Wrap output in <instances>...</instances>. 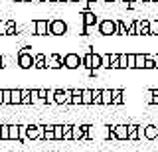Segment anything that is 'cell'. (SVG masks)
<instances>
[{
    "mask_svg": "<svg viewBox=\"0 0 158 152\" xmlns=\"http://www.w3.org/2000/svg\"><path fill=\"white\" fill-rule=\"evenodd\" d=\"M123 93L121 89H113V105H121V103H125V99H123Z\"/></svg>",
    "mask_w": 158,
    "mask_h": 152,
    "instance_id": "10",
    "label": "cell"
},
{
    "mask_svg": "<svg viewBox=\"0 0 158 152\" xmlns=\"http://www.w3.org/2000/svg\"><path fill=\"white\" fill-rule=\"evenodd\" d=\"M128 140H138V126L128 125Z\"/></svg>",
    "mask_w": 158,
    "mask_h": 152,
    "instance_id": "12",
    "label": "cell"
},
{
    "mask_svg": "<svg viewBox=\"0 0 158 152\" xmlns=\"http://www.w3.org/2000/svg\"><path fill=\"white\" fill-rule=\"evenodd\" d=\"M113 132H115L117 140H128V125H117L113 126Z\"/></svg>",
    "mask_w": 158,
    "mask_h": 152,
    "instance_id": "6",
    "label": "cell"
},
{
    "mask_svg": "<svg viewBox=\"0 0 158 152\" xmlns=\"http://www.w3.org/2000/svg\"><path fill=\"white\" fill-rule=\"evenodd\" d=\"M101 101H103V105H111V103H113V91L103 89V93H101Z\"/></svg>",
    "mask_w": 158,
    "mask_h": 152,
    "instance_id": "11",
    "label": "cell"
},
{
    "mask_svg": "<svg viewBox=\"0 0 158 152\" xmlns=\"http://www.w3.org/2000/svg\"><path fill=\"white\" fill-rule=\"evenodd\" d=\"M128 2H135V0H128Z\"/></svg>",
    "mask_w": 158,
    "mask_h": 152,
    "instance_id": "27",
    "label": "cell"
},
{
    "mask_svg": "<svg viewBox=\"0 0 158 152\" xmlns=\"http://www.w3.org/2000/svg\"><path fill=\"white\" fill-rule=\"evenodd\" d=\"M144 138L146 140H156L158 138V125H146L144 126Z\"/></svg>",
    "mask_w": 158,
    "mask_h": 152,
    "instance_id": "8",
    "label": "cell"
},
{
    "mask_svg": "<svg viewBox=\"0 0 158 152\" xmlns=\"http://www.w3.org/2000/svg\"><path fill=\"white\" fill-rule=\"evenodd\" d=\"M107 2H113V0H107Z\"/></svg>",
    "mask_w": 158,
    "mask_h": 152,
    "instance_id": "28",
    "label": "cell"
},
{
    "mask_svg": "<svg viewBox=\"0 0 158 152\" xmlns=\"http://www.w3.org/2000/svg\"><path fill=\"white\" fill-rule=\"evenodd\" d=\"M22 103H32V97H30V91H22Z\"/></svg>",
    "mask_w": 158,
    "mask_h": 152,
    "instance_id": "24",
    "label": "cell"
},
{
    "mask_svg": "<svg viewBox=\"0 0 158 152\" xmlns=\"http://www.w3.org/2000/svg\"><path fill=\"white\" fill-rule=\"evenodd\" d=\"M67 32V26L63 20H53L49 22V34H53V36H61V34Z\"/></svg>",
    "mask_w": 158,
    "mask_h": 152,
    "instance_id": "1",
    "label": "cell"
},
{
    "mask_svg": "<svg viewBox=\"0 0 158 152\" xmlns=\"http://www.w3.org/2000/svg\"><path fill=\"white\" fill-rule=\"evenodd\" d=\"M101 93H103L101 89H95V91H93V103H97V105H101V103H103L101 101Z\"/></svg>",
    "mask_w": 158,
    "mask_h": 152,
    "instance_id": "21",
    "label": "cell"
},
{
    "mask_svg": "<svg viewBox=\"0 0 158 152\" xmlns=\"http://www.w3.org/2000/svg\"><path fill=\"white\" fill-rule=\"evenodd\" d=\"M83 103L85 105H91L93 103V91L91 89H83Z\"/></svg>",
    "mask_w": 158,
    "mask_h": 152,
    "instance_id": "16",
    "label": "cell"
},
{
    "mask_svg": "<svg viewBox=\"0 0 158 152\" xmlns=\"http://www.w3.org/2000/svg\"><path fill=\"white\" fill-rule=\"evenodd\" d=\"M101 60H103V57L99 55V53H93V55H91V67H95V69L101 67Z\"/></svg>",
    "mask_w": 158,
    "mask_h": 152,
    "instance_id": "17",
    "label": "cell"
},
{
    "mask_svg": "<svg viewBox=\"0 0 158 152\" xmlns=\"http://www.w3.org/2000/svg\"><path fill=\"white\" fill-rule=\"evenodd\" d=\"M26 136H28L30 140H34V138H42V136H44V126L28 125V126H26Z\"/></svg>",
    "mask_w": 158,
    "mask_h": 152,
    "instance_id": "4",
    "label": "cell"
},
{
    "mask_svg": "<svg viewBox=\"0 0 158 152\" xmlns=\"http://www.w3.org/2000/svg\"><path fill=\"white\" fill-rule=\"evenodd\" d=\"M48 32H49V24L46 20H38L36 22V34L38 36H46Z\"/></svg>",
    "mask_w": 158,
    "mask_h": 152,
    "instance_id": "9",
    "label": "cell"
},
{
    "mask_svg": "<svg viewBox=\"0 0 158 152\" xmlns=\"http://www.w3.org/2000/svg\"><path fill=\"white\" fill-rule=\"evenodd\" d=\"M10 138H12V140H20V125H12V126H10Z\"/></svg>",
    "mask_w": 158,
    "mask_h": 152,
    "instance_id": "13",
    "label": "cell"
},
{
    "mask_svg": "<svg viewBox=\"0 0 158 152\" xmlns=\"http://www.w3.org/2000/svg\"><path fill=\"white\" fill-rule=\"evenodd\" d=\"M18 65L22 67V69H30V67H34V57L30 55L26 50L20 51V55H18Z\"/></svg>",
    "mask_w": 158,
    "mask_h": 152,
    "instance_id": "2",
    "label": "cell"
},
{
    "mask_svg": "<svg viewBox=\"0 0 158 152\" xmlns=\"http://www.w3.org/2000/svg\"><path fill=\"white\" fill-rule=\"evenodd\" d=\"M8 138H10V126L2 125V140H8Z\"/></svg>",
    "mask_w": 158,
    "mask_h": 152,
    "instance_id": "22",
    "label": "cell"
},
{
    "mask_svg": "<svg viewBox=\"0 0 158 152\" xmlns=\"http://www.w3.org/2000/svg\"><path fill=\"white\" fill-rule=\"evenodd\" d=\"M18 103H22V91L20 89L12 91V105H18Z\"/></svg>",
    "mask_w": 158,
    "mask_h": 152,
    "instance_id": "18",
    "label": "cell"
},
{
    "mask_svg": "<svg viewBox=\"0 0 158 152\" xmlns=\"http://www.w3.org/2000/svg\"><path fill=\"white\" fill-rule=\"evenodd\" d=\"M0 103H12V91L4 89L2 91V101H0Z\"/></svg>",
    "mask_w": 158,
    "mask_h": 152,
    "instance_id": "19",
    "label": "cell"
},
{
    "mask_svg": "<svg viewBox=\"0 0 158 152\" xmlns=\"http://www.w3.org/2000/svg\"><path fill=\"white\" fill-rule=\"evenodd\" d=\"M135 63H136V55L135 53H128L127 55V67H135Z\"/></svg>",
    "mask_w": 158,
    "mask_h": 152,
    "instance_id": "20",
    "label": "cell"
},
{
    "mask_svg": "<svg viewBox=\"0 0 158 152\" xmlns=\"http://www.w3.org/2000/svg\"><path fill=\"white\" fill-rule=\"evenodd\" d=\"M71 97H73V91H56V95H53V101L56 103H71Z\"/></svg>",
    "mask_w": 158,
    "mask_h": 152,
    "instance_id": "7",
    "label": "cell"
},
{
    "mask_svg": "<svg viewBox=\"0 0 158 152\" xmlns=\"http://www.w3.org/2000/svg\"><path fill=\"white\" fill-rule=\"evenodd\" d=\"M79 63H83V61L79 60L77 53H67V55L63 57V65H65L67 69H75V67H79Z\"/></svg>",
    "mask_w": 158,
    "mask_h": 152,
    "instance_id": "5",
    "label": "cell"
},
{
    "mask_svg": "<svg viewBox=\"0 0 158 152\" xmlns=\"http://www.w3.org/2000/svg\"><path fill=\"white\" fill-rule=\"evenodd\" d=\"M0 101H2V91H0Z\"/></svg>",
    "mask_w": 158,
    "mask_h": 152,
    "instance_id": "26",
    "label": "cell"
},
{
    "mask_svg": "<svg viewBox=\"0 0 158 152\" xmlns=\"http://www.w3.org/2000/svg\"><path fill=\"white\" fill-rule=\"evenodd\" d=\"M53 136L56 140H63V125H53Z\"/></svg>",
    "mask_w": 158,
    "mask_h": 152,
    "instance_id": "14",
    "label": "cell"
},
{
    "mask_svg": "<svg viewBox=\"0 0 158 152\" xmlns=\"http://www.w3.org/2000/svg\"><path fill=\"white\" fill-rule=\"evenodd\" d=\"M144 65H146V55H144V53H136V63H135V67L142 69Z\"/></svg>",
    "mask_w": 158,
    "mask_h": 152,
    "instance_id": "15",
    "label": "cell"
},
{
    "mask_svg": "<svg viewBox=\"0 0 158 152\" xmlns=\"http://www.w3.org/2000/svg\"><path fill=\"white\" fill-rule=\"evenodd\" d=\"M89 2H93V0H89Z\"/></svg>",
    "mask_w": 158,
    "mask_h": 152,
    "instance_id": "29",
    "label": "cell"
},
{
    "mask_svg": "<svg viewBox=\"0 0 158 152\" xmlns=\"http://www.w3.org/2000/svg\"><path fill=\"white\" fill-rule=\"evenodd\" d=\"M117 24L111 22V20H103L101 24H99V32L105 34V36H111V34H117Z\"/></svg>",
    "mask_w": 158,
    "mask_h": 152,
    "instance_id": "3",
    "label": "cell"
},
{
    "mask_svg": "<svg viewBox=\"0 0 158 152\" xmlns=\"http://www.w3.org/2000/svg\"><path fill=\"white\" fill-rule=\"evenodd\" d=\"M91 24H95V16H93V14H85V26L89 28V26H91Z\"/></svg>",
    "mask_w": 158,
    "mask_h": 152,
    "instance_id": "23",
    "label": "cell"
},
{
    "mask_svg": "<svg viewBox=\"0 0 158 152\" xmlns=\"http://www.w3.org/2000/svg\"><path fill=\"white\" fill-rule=\"evenodd\" d=\"M0 140H2V125H0Z\"/></svg>",
    "mask_w": 158,
    "mask_h": 152,
    "instance_id": "25",
    "label": "cell"
}]
</instances>
